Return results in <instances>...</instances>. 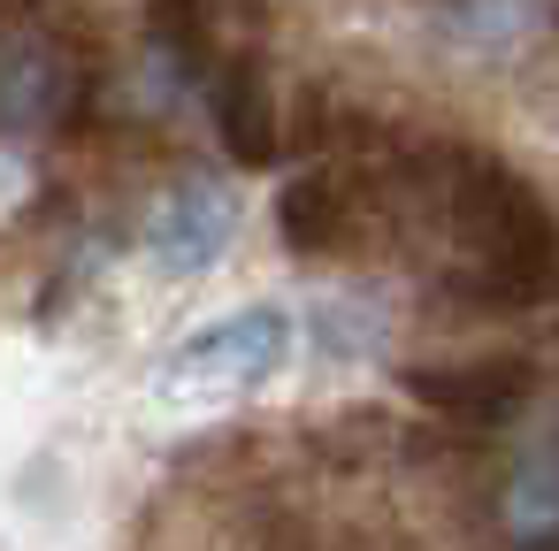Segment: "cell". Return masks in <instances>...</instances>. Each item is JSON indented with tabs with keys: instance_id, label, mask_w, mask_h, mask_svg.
I'll use <instances>...</instances> for the list:
<instances>
[{
	"instance_id": "5b68a950",
	"label": "cell",
	"mask_w": 559,
	"mask_h": 551,
	"mask_svg": "<svg viewBox=\"0 0 559 551\" xmlns=\"http://www.w3.org/2000/svg\"><path fill=\"white\" fill-rule=\"evenodd\" d=\"M146 261L162 268V276H200V268H215L223 253H230V238H238V192H223L215 177H177L162 200H154V215H146Z\"/></svg>"
},
{
	"instance_id": "ba28073f",
	"label": "cell",
	"mask_w": 559,
	"mask_h": 551,
	"mask_svg": "<svg viewBox=\"0 0 559 551\" xmlns=\"http://www.w3.org/2000/svg\"><path fill=\"white\" fill-rule=\"evenodd\" d=\"M506 543L559 551V452H528L506 482Z\"/></svg>"
},
{
	"instance_id": "6da1fadb",
	"label": "cell",
	"mask_w": 559,
	"mask_h": 551,
	"mask_svg": "<svg viewBox=\"0 0 559 551\" xmlns=\"http://www.w3.org/2000/svg\"><path fill=\"white\" fill-rule=\"evenodd\" d=\"M444 223H452V284L475 307H536L559 284V230L536 184H521L506 161L452 154L444 177Z\"/></svg>"
},
{
	"instance_id": "52a82bcc",
	"label": "cell",
	"mask_w": 559,
	"mask_h": 551,
	"mask_svg": "<svg viewBox=\"0 0 559 551\" xmlns=\"http://www.w3.org/2000/svg\"><path fill=\"white\" fill-rule=\"evenodd\" d=\"M207 108H215L223 146L238 154V169H269V161L284 154V131H276V100H269L261 62L223 55V62H215V77H207Z\"/></svg>"
},
{
	"instance_id": "277c9868",
	"label": "cell",
	"mask_w": 559,
	"mask_h": 551,
	"mask_svg": "<svg viewBox=\"0 0 559 551\" xmlns=\"http://www.w3.org/2000/svg\"><path fill=\"white\" fill-rule=\"evenodd\" d=\"M406 398H421L429 414L467 421V429H506L536 398V360L528 352H475V360L406 368Z\"/></svg>"
},
{
	"instance_id": "7a4b0ae2",
	"label": "cell",
	"mask_w": 559,
	"mask_h": 551,
	"mask_svg": "<svg viewBox=\"0 0 559 551\" xmlns=\"http://www.w3.org/2000/svg\"><path fill=\"white\" fill-rule=\"evenodd\" d=\"M93 108V55L55 16H0V139H55Z\"/></svg>"
},
{
	"instance_id": "3957f363",
	"label": "cell",
	"mask_w": 559,
	"mask_h": 551,
	"mask_svg": "<svg viewBox=\"0 0 559 551\" xmlns=\"http://www.w3.org/2000/svg\"><path fill=\"white\" fill-rule=\"evenodd\" d=\"M292 352V314L284 307H238L207 330H192L185 345H169L162 360V391H185V398H230V391H253L284 368Z\"/></svg>"
},
{
	"instance_id": "8992f818",
	"label": "cell",
	"mask_w": 559,
	"mask_h": 551,
	"mask_svg": "<svg viewBox=\"0 0 559 551\" xmlns=\"http://www.w3.org/2000/svg\"><path fill=\"white\" fill-rule=\"evenodd\" d=\"M360 230H368V184L353 169H307V177H292L276 192V238L299 261L345 253Z\"/></svg>"
}]
</instances>
